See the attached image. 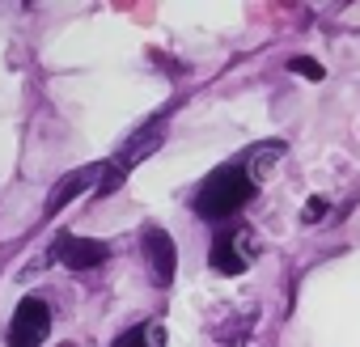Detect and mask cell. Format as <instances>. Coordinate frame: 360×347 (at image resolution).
<instances>
[{"instance_id":"1","label":"cell","mask_w":360,"mask_h":347,"mask_svg":"<svg viewBox=\"0 0 360 347\" xmlns=\"http://www.w3.org/2000/svg\"><path fill=\"white\" fill-rule=\"evenodd\" d=\"M250 199H255V178L242 165H225V169H217L212 178L200 187L195 212L204 221H221V216H233L238 208H246Z\"/></svg>"},{"instance_id":"2","label":"cell","mask_w":360,"mask_h":347,"mask_svg":"<svg viewBox=\"0 0 360 347\" xmlns=\"http://www.w3.org/2000/svg\"><path fill=\"white\" fill-rule=\"evenodd\" d=\"M51 330V309L47 301L39 296H26L18 309H13V322H9V347H39Z\"/></svg>"},{"instance_id":"3","label":"cell","mask_w":360,"mask_h":347,"mask_svg":"<svg viewBox=\"0 0 360 347\" xmlns=\"http://www.w3.org/2000/svg\"><path fill=\"white\" fill-rule=\"evenodd\" d=\"M250 242H255V237H250V229L221 233V237L212 242L208 263H212L217 271H225V275H242V271L250 267V258H255V246H250Z\"/></svg>"},{"instance_id":"4","label":"cell","mask_w":360,"mask_h":347,"mask_svg":"<svg viewBox=\"0 0 360 347\" xmlns=\"http://www.w3.org/2000/svg\"><path fill=\"white\" fill-rule=\"evenodd\" d=\"M144 258H148V271H153V284L157 288H169L174 284V271H178V250H174V237L157 225L144 229Z\"/></svg>"},{"instance_id":"5","label":"cell","mask_w":360,"mask_h":347,"mask_svg":"<svg viewBox=\"0 0 360 347\" xmlns=\"http://www.w3.org/2000/svg\"><path fill=\"white\" fill-rule=\"evenodd\" d=\"M64 267H72V271H89V267H98V263H106V246L102 242H94V237H60L56 242V250H51Z\"/></svg>"},{"instance_id":"6","label":"cell","mask_w":360,"mask_h":347,"mask_svg":"<svg viewBox=\"0 0 360 347\" xmlns=\"http://www.w3.org/2000/svg\"><path fill=\"white\" fill-rule=\"evenodd\" d=\"M98 174H102V165H89V169H77V174H68V178L47 195V216H56L64 204H72L85 187H94V178H98Z\"/></svg>"},{"instance_id":"7","label":"cell","mask_w":360,"mask_h":347,"mask_svg":"<svg viewBox=\"0 0 360 347\" xmlns=\"http://www.w3.org/2000/svg\"><path fill=\"white\" fill-rule=\"evenodd\" d=\"M280 157H284V140H267V144H263V148H259V152L250 157L246 174H250V178L259 183V178H263V174H267V169H271V165H276Z\"/></svg>"},{"instance_id":"8","label":"cell","mask_w":360,"mask_h":347,"mask_svg":"<svg viewBox=\"0 0 360 347\" xmlns=\"http://www.w3.org/2000/svg\"><path fill=\"white\" fill-rule=\"evenodd\" d=\"M115 347H165V330H161V326H136V330H127Z\"/></svg>"},{"instance_id":"9","label":"cell","mask_w":360,"mask_h":347,"mask_svg":"<svg viewBox=\"0 0 360 347\" xmlns=\"http://www.w3.org/2000/svg\"><path fill=\"white\" fill-rule=\"evenodd\" d=\"M250 326H255V313H246V317H238L233 326H221V330H217V339H221V347H242V343L250 339Z\"/></svg>"},{"instance_id":"10","label":"cell","mask_w":360,"mask_h":347,"mask_svg":"<svg viewBox=\"0 0 360 347\" xmlns=\"http://www.w3.org/2000/svg\"><path fill=\"white\" fill-rule=\"evenodd\" d=\"M288 68H292V72H301L305 81H322V77H326V72H322V64H318V60H309V55H292V60H288Z\"/></svg>"},{"instance_id":"11","label":"cell","mask_w":360,"mask_h":347,"mask_svg":"<svg viewBox=\"0 0 360 347\" xmlns=\"http://www.w3.org/2000/svg\"><path fill=\"white\" fill-rule=\"evenodd\" d=\"M326 208H330V204H326L322 195H314V199H305V212H301V221H305V225H318V221L326 216Z\"/></svg>"}]
</instances>
